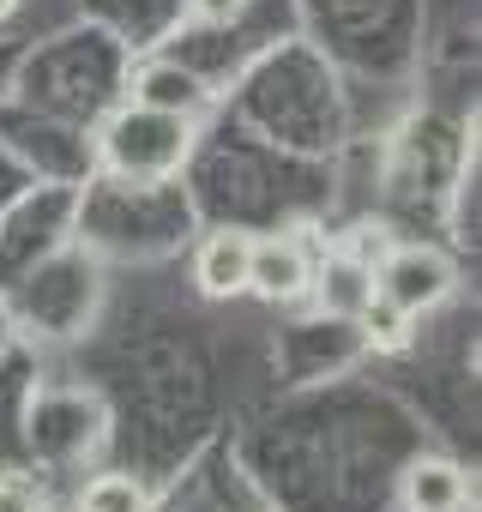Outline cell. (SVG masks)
I'll return each instance as SVG.
<instances>
[{"label":"cell","instance_id":"6da1fadb","mask_svg":"<svg viewBox=\"0 0 482 512\" xmlns=\"http://www.w3.org/2000/svg\"><path fill=\"white\" fill-rule=\"evenodd\" d=\"M97 157L127 187H163L193 157V121L157 115V109H139V103H121L103 121V133H97Z\"/></svg>","mask_w":482,"mask_h":512},{"label":"cell","instance_id":"7a4b0ae2","mask_svg":"<svg viewBox=\"0 0 482 512\" xmlns=\"http://www.w3.org/2000/svg\"><path fill=\"white\" fill-rule=\"evenodd\" d=\"M458 290V272L440 247H422V241H404V247H386V260L374 266V296H386L392 308H404L410 320L434 314L446 296Z\"/></svg>","mask_w":482,"mask_h":512},{"label":"cell","instance_id":"3957f363","mask_svg":"<svg viewBox=\"0 0 482 512\" xmlns=\"http://www.w3.org/2000/svg\"><path fill=\"white\" fill-rule=\"evenodd\" d=\"M314 290V253L296 241V235H266L254 241L248 253V296L272 302V308H290Z\"/></svg>","mask_w":482,"mask_h":512},{"label":"cell","instance_id":"277c9868","mask_svg":"<svg viewBox=\"0 0 482 512\" xmlns=\"http://www.w3.org/2000/svg\"><path fill=\"white\" fill-rule=\"evenodd\" d=\"M127 103L157 109V115L199 121V115L211 109V91H205V79H199L193 67H181V61H145V67L133 73V85H127Z\"/></svg>","mask_w":482,"mask_h":512},{"label":"cell","instance_id":"5b68a950","mask_svg":"<svg viewBox=\"0 0 482 512\" xmlns=\"http://www.w3.org/2000/svg\"><path fill=\"white\" fill-rule=\"evenodd\" d=\"M248 253H254V235L248 229H217V235H205L199 253H193V284L211 302L248 296Z\"/></svg>","mask_w":482,"mask_h":512},{"label":"cell","instance_id":"8992f818","mask_svg":"<svg viewBox=\"0 0 482 512\" xmlns=\"http://www.w3.org/2000/svg\"><path fill=\"white\" fill-rule=\"evenodd\" d=\"M470 476L452 458H410L398 476V512H464Z\"/></svg>","mask_w":482,"mask_h":512},{"label":"cell","instance_id":"52a82bcc","mask_svg":"<svg viewBox=\"0 0 482 512\" xmlns=\"http://www.w3.org/2000/svg\"><path fill=\"white\" fill-rule=\"evenodd\" d=\"M314 290H320V308L338 314V320H356L374 296V266L356 260V253H332L326 266H314Z\"/></svg>","mask_w":482,"mask_h":512},{"label":"cell","instance_id":"ba28073f","mask_svg":"<svg viewBox=\"0 0 482 512\" xmlns=\"http://www.w3.org/2000/svg\"><path fill=\"white\" fill-rule=\"evenodd\" d=\"M79 512H151V488L127 470H103V476L85 482Z\"/></svg>","mask_w":482,"mask_h":512},{"label":"cell","instance_id":"9c48e42d","mask_svg":"<svg viewBox=\"0 0 482 512\" xmlns=\"http://www.w3.org/2000/svg\"><path fill=\"white\" fill-rule=\"evenodd\" d=\"M356 326H362L368 344H380V350H404V344H410V314L392 308L386 296H368V308L356 314Z\"/></svg>","mask_w":482,"mask_h":512},{"label":"cell","instance_id":"30bf717a","mask_svg":"<svg viewBox=\"0 0 482 512\" xmlns=\"http://www.w3.org/2000/svg\"><path fill=\"white\" fill-rule=\"evenodd\" d=\"M181 7H187L193 25H229V19H241L248 0H181Z\"/></svg>","mask_w":482,"mask_h":512},{"label":"cell","instance_id":"8fae6325","mask_svg":"<svg viewBox=\"0 0 482 512\" xmlns=\"http://www.w3.org/2000/svg\"><path fill=\"white\" fill-rule=\"evenodd\" d=\"M0 512H31V506H25V494H19V488L0 482Z\"/></svg>","mask_w":482,"mask_h":512},{"label":"cell","instance_id":"7c38bea8","mask_svg":"<svg viewBox=\"0 0 482 512\" xmlns=\"http://www.w3.org/2000/svg\"><path fill=\"white\" fill-rule=\"evenodd\" d=\"M13 350V314H7V302H0V356Z\"/></svg>","mask_w":482,"mask_h":512},{"label":"cell","instance_id":"4fadbf2b","mask_svg":"<svg viewBox=\"0 0 482 512\" xmlns=\"http://www.w3.org/2000/svg\"><path fill=\"white\" fill-rule=\"evenodd\" d=\"M19 13V0H0V19H13Z\"/></svg>","mask_w":482,"mask_h":512}]
</instances>
